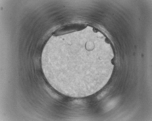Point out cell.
I'll list each match as a JSON object with an SVG mask.
<instances>
[{"label": "cell", "instance_id": "6da1fadb", "mask_svg": "<svg viewBox=\"0 0 152 121\" xmlns=\"http://www.w3.org/2000/svg\"><path fill=\"white\" fill-rule=\"evenodd\" d=\"M84 27V25L81 24L65 25L58 28L54 32L53 35L56 36L61 35L72 31L81 30Z\"/></svg>", "mask_w": 152, "mask_h": 121}, {"label": "cell", "instance_id": "7a4b0ae2", "mask_svg": "<svg viewBox=\"0 0 152 121\" xmlns=\"http://www.w3.org/2000/svg\"><path fill=\"white\" fill-rule=\"evenodd\" d=\"M106 93L105 92H104L102 93L98 97L99 98H100L102 97H103V96Z\"/></svg>", "mask_w": 152, "mask_h": 121}]
</instances>
